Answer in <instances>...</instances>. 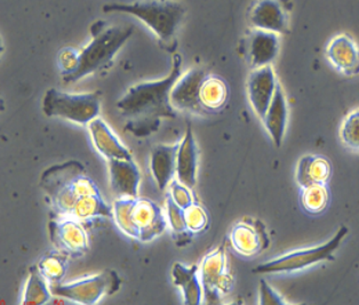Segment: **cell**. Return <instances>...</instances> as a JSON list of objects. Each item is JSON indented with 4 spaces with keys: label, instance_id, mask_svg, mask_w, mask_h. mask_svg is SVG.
<instances>
[{
    "label": "cell",
    "instance_id": "cell-1",
    "mask_svg": "<svg viewBox=\"0 0 359 305\" xmlns=\"http://www.w3.org/2000/svg\"><path fill=\"white\" fill-rule=\"evenodd\" d=\"M181 56L174 55L168 77L137 83L118 101V110L128 119L125 126L127 132L144 137L158 130L161 118L177 117V110L170 103V90L181 77Z\"/></svg>",
    "mask_w": 359,
    "mask_h": 305
},
{
    "label": "cell",
    "instance_id": "cell-2",
    "mask_svg": "<svg viewBox=\"0 0 359 305\" xmlns=\"http://www.w3.org/2000/svg\"><path fill=\"white\" fill-rule=\"evenodd\" d=\"M112 210L118 228L143 243L154 240L168 226L161 207L148 198H118Z\"/></svg>",
    "mask_w": 359,
    "mask_h": 305
},
{
    "label": "cell",
    "instance_id": "cell-3",
    "mask_svg": "<svg viewBox=\"0 0 359 305\" xmlns=\"http://www.w3.org/2000/svg\"><path fill=\"white\" fill-rule=\"evenodd\" d=\"M104 13H123L135 16L143 22L161 41L170 43L180 25L186 8L175 0H143L135 3H111L102 7Z\"/></svg>",
    "mask_w": 359,
    "mask_h": 305
},
{
    "label": "cell",
    "instance_id": "cell-4",
    "mask_svg": "<svg viewBox=\"0 0 359 305\" xmlns=\"http://www.w3.org/2000/svg\"><path fill=\"white\" fill-rule=\"evenodd\" d=\"M132 34L133 28L128 25L110 27L94 34L92 41L78 52L77 67L74 72L63 77V81L69 83H76L102 70L106 65H110Z\"/></svg>",
    "mask_w": 359,
    "mask_h": 305
},
{
    "label": "cell",
    "instance_id": "cell-5",
    "mask_svg": "<svg viewBox=\"0 0 359 305\" xmlns=\"http://www.w3.org/2000/svg\"><path fill=\"white\" fill-rule=\"evenodd\" d=\"M43 111L47 117L61 118L78 125H88L101 111L99 92L65 93L50 88L43 99Z\"/></svg>",
    "mask_w": 359,
    "mask_h": 305
},
{
    "label": "cell",
    "instance_id": "cell-6",
    "mask_svg": "<svg viewBox=\"0 0 359 305\" xmlns=\"http://www.w3.org/2000/svg\"><path fill=\"white\" fill-rule=\"evenodd\" d=\"M347 226L342 225L334 237L330 239L325 244L310 247L306 250H294L286 255L279 256L278 259H271L268 262L257 265L254 269L255 273H279V272L300 271L309 268L317 263L333 261L334 252L338 250L341 243L347 236Z\"/></svg>",
    "mask_w": 359,
    "mask_h": 305
},
{
    "label": "cell",
    "instance_id": "cell-7",
    "mask_svg": "<svg viewBox=\"0 0 359 305\" xmlns=\"http://www.w3.org/2000/svg\"><path fill=\"white\" fill-rule=\"evenodd\" d=\"M121 279L114 270H104L97 275L81 278L69 284L50 286L52 293L79 304L93 305L103 296L115 294L121 288Z\"/></svg>",
    "mask_w": 359,
    "mask_h": 305
},
{
    "label": "cell",
    "instance_id": "cell-8",
    "mask_svg": "<svg viewBox=\"0 0 359 305\" xmlns=\"http://www.w3.org/2000/svg\"><path fill=\"white\" fill-rule=\"evenodd\" d=\"M205 301L208 304L217 303L221 296L228 292L230 278L226 269V255L224 246H220L205 256L199 268Z\"/></svg>",
    "mask_w": 359,
    "mask_h": 305
},
{
    "label": "cell",
    "instance_id": "cell-9",
    "mask_svg": "<svg viewBox=\"0 0 359 305\" xmlns=\"http://www.w3.org/2000/svg\"><path fill=\"white\" fill-rule=\"evenodd\" d=\"M208 74L203 69H190L189 72L181 74L173 88L170 90V103L179 111H188L195 114H205L201 103L199 92L201 83Z\"/></svg>",
    "mask_w": 359,
    "mask_h": 305
},
{
    "label": "cell",
    "instance_id": "cell-10",
    "mask_svg": "<svg viewBox=\"0 0 359 305\" xmlns=\"http://www.w3.org/2000/svg\"><path fill=\"white\" fill-rule=\"evenodd\" d=\"M278 81L273 65L253 69L248 81V96L250 104L261 121L266 116L273 101Z\"/></svg>",
    "mask_w": 359,
    "mask_h": 305
},
{
    "label": "cell",
    "instance_id": "cell-11",
    "mask_svg": "<svg viewBox=\"0 0 359 305\" xmlns=\"http://www.w3.org/2000/svg\"><path fill=\"white\" fill-rule=\"evenodd\" d=\"M230 241L233 250L244 256L260 254L270 243L264 223L253 219H245L233 225Z\"/></svg>",
    "mask_w": 359,
    "mask_h": 305
},
{
    "label": "cell",
    "instance_id": "cell-12",
    "mask_svg": "<svg viewBox=\"0 0 359 305\" xmlns=\"http://www.w3.org/2000/svg\"><path fill=\"white\" fill-rule=\"evenodd\" d=\"M50 236L52 243L67 254L81 255L88 248L86 231L72 216L61 221H52Z\"/></svg>",
    "mask_w": 359,
    "mask_h": 305
},
{
    "label": "cell",
    "instance_id": "cell-13",
    "mask_svg": "<svg viewBox=\"0 0 359 305\" xmlns=\"http://www.w3.org/2000/svg\"><path fill=\"white\" fill-rule=\"evenodd\" d=\"M326 57L339 72L353 77L359 74V46L348 34L332 38L326 46Z\"/></svg>",
    "mask_w": 359,
    "mask_h": 305
},
{
    "label": "cell",
    "instance_id": "cell-14",
    "mask_svg": "<svg viewBox=\"0 0 359 305\" xmlns=\"http://www.w3.org/2000/svg\"><path fill=\"white\" fill-rule=\"evenodd\" d=\"M248 22L254 29L285 34L288 28L287 14L279 0H257L248 14Z\"/></svg>",
    "mask_w": 359,
    "mask_h": 305
},
{
    "label": "cell",
    "instance_id": "cell-15",
    "mask_svg": "<svg viewBox=\"0 0 359 305\" xmlns=\"http://www.w3.org/2000/svg\"><path fill=\"white\" fill-rule=\"evenodd\" d=\"M108 165L110 185L116 197H139L141 174L133 159H111L108 161Z\"/></svg>",
    "mask_w": 359,
    "mask_h": 305
},
{
    "label": "cell",
    "instance_id": "cell-16",
    "mask_svg": "<svg viewBox=\"0 0 359 305\" xmlns=\"http://www.w3.org/2000/svg\"><path fill=\"white\" fill-rule=\"evenodd\" d=\"M90 137L93 141L94 147L96 150L106 158L107 161L111 159H125L130 161L132 154L130 150L121 142L115 133L112 132L111 128L108 126L106 121H102L101 118H96L93 121H90L88 125Z\"/></svg>",
    "mask_w": 359,
    "mask_h": 305
},
{
    "label": "cell",
    "instance_id": "cell-17",
    "mask_svg": "<svg viewBox=\"0 0 359 305\" xmlns=\"http://www.w3.org/2000/svg\"><path fill=\"white\" fill-rule=\"evenodd\" d=\"M198 170V149L196 144L195 136L191 126H187L186 134L181 143L177 159V177L180 183L189 189L194 188L197 182Z\"/></svg>",
    "mask_w": 359,
    "mask_h": 305
},
{
    "label": "cell",
    "instance_id": "cell-18",
    "mask_svg": "<svg viewBox=\"0 0 359 305\" xmlns=\"http://www.w3.org/2000/svg\"><path fill=\"white\" fill-rule=\"evenodd\" d=\"M279 52L278 34L254 29L248 38V53L253 69L271 65Z\"/></svg>",
    "mask_w": 359,
    "mask_h": 305
},
{
    "label": "cell",
    "instance_id": "cell-19",
    "mask_svg": "<svg viewBox=\"0 0 359 305\" xmlns=\"http://www.w3.org/2000/svg\"><path fill=\"white\" fill-rule=\"evenodd\" d=\"M179 144L156 145L150 154V170L159 190L164 191L177 175V159Z\"/></svg>",
    "mask_w": 359,
    "mask_h": 305
},
{
    "label": "cell",
    "instance_id": "cell-20",
    "mask_svg": "<svg viewBox=\"0 0 359 305\" xmlns=\"http://www.w3.org/2000/svg\"><path fill=\"white\" fill-rule=\"evenodd\" d=\"M287 119V102H286L284 90L278 83L273 101L270 103L268 111L262 119L266 132L277 148H279L284 141Z\"/></svg>",
    "mask_w": 359,
    "mask_h": 305
},
{
    "label": "cell",
    "instance_id": "cell-21",
    "mask_svg": "<svg viewBox=\"0 0 359 305\" xmlns=\"http://www.w3.org/2000/svg\"><path fill=\"white\" fill-rule=\"evenodd\" d=\"M83 173H85V167L78 161L54 165L43 172L41 177V187L47 196L52 198L72 184Z\"/></svg>",
    "mask_w": 359,
    "mask_h": 305
},
{
    "label": "cell",
    "instance_id": "cell-22",
    "mask_svg": "<svg viewBox=\"0 0 359 305\" xmlns=\"http://www.w3.org/2000/svg\"><path fill=\"white\" fill-rule=\"evenodd\" d=\"M172 278L174 285L182 292L184 304H201L204 290L197 265L186 266L181 263H175L172 269Z\"/></svg>",
    "mask_w": 359,
    "mask_h": 305
},
{
    "label": "cell",
    "instance_id": "cell-23",
    "mask_svg": "<svg viewBox=\"0 0 359 305\" xmlns=\"http://www.w3.org/2000/svg\"><path fill=\"white\" fill-rule=\"evenodd\" d=\"M331 163L323 156H304L297 165V181L301 188L311 184H326L331 177Z\"/></svg>",
    "mask_w": 359,
    "mask_h": 305
},
{
    "label": "cell",
    "instance_id": "cell-24",
    "mask_svg": "<svg viewBox=\"0 0 359 305\" xmlns=\"http://www.w3.org/2000/svg\"><path fill=\"white\" fill-rule=\"evenodd\" d=\"M50 285L46 278L41 275L38 265L30 269L29 278L25 283L23 297L21 304L23 305H43L46 304L52 297Z\"/></svg>",
    "mask_w": 359,
    "mask_h": 305
},
{
    "label": "cell",
    "instance_id": "cell-25",
    "mask_svg": "<svg viewBox=\"0 0 359 305\" xmlns=\"http://www.w3.org/2000/svg\"><path fill=\"white\" fill-rule=\"evenodd\" d=\"M201 103L205 111H219L228 99V87L220 78L208 76L201 83L199 92Z\"/></svg>",
    "mask_w": 359,
    "mask_h": 305
},
{
    "label": "cell",
    "instance_id": "cell-26",
    "mask_svg": "<svg viewBox=\"0 0 359 305\" xmlns=\"http://www.w3.org/2000/svg\"><path fill=\"white\" fill-rule=\"evenodd\" d=\"M72 217L77 219H92L97 216H114L111 206L104 201L100 190L92 194L81 196L72 214Z\"/></svg>",
    "mask_w": 359,
    "mask_h": 305
},
{
    "label": "cell",
    "instance_id": "cell-27",
    "mask_svg": "<svg viewBox=\"0 0 359 305\" xmlns=\"http://www.w3.org/2000/svg\"><path fill=\"white\" fill-rule=\"evenodd\" d=\"M41 275L46 278L50 286L61 284L68 269V255L62 252H52L47 254L38 263Z\"/></svg>",
    "mask_w": 359,
    "mask_h": 305
},
{
    "label": "cell",
    "instance_id": "cell-28",
    "mask_svg": "<svg viewBox=\"0 0 359 305\" xmlns=\"http://www.w3.org/2000/svg\"><path fill=\"white\" fill-rule=\"evenodd\" d=\"M330 194H328L326 184H311L302 188L301 194V203L306 213L317 215L326 210Z\"/></svg>",
    "mask_w": 359,
    "mask_h": 305
},
{
    "label": "cell",
    "instance_id": "cell-29",
    "mask_svg": "<svg viewBox=\"0 0 359 305\" xmlns=\"http://www.w3.org/2000/svg\"><path fill=\"white\" fill-rule=\"evenodd\" d=\"M166 207H168V223H170L175 237L177 239H190L192 233L187 228L184 210L173 201L170 194H168V199H166Z\"/></svg>",
    "mask_w": 359,
    "mask_h": 305
},
{
    "label": "cell",
    "instance_id": "cell-30",
    "mask_svg": "<svg viewBox=\"0 0 359 305\" xmlns=\"http://www.w3.org/2000/svg\"><path fill=\"white\" fill-rule=\"evenodd\" d=\"M341 141L348 148L359 151V109L348 114L340 128Z\"/></svg>",
    "mask_w": 359,
    "mask_h": 305
},
{
    "label": "cell",
    "instance_id": "cell-31",
    "mask_svg": "<svg viewBox=\"0 0 359 305\" xmlns=\"http://www.w3.org/2000/svg\"><path fill=\"white\" fill-rule=\"evenodd\" d=\"M187 228L194 233H198L206 229L208 224V214L198 203H194L189 207L184 208Z\"/></svg>",
    "mask_w": 359,
    "mask_h": 305
},
{
    "label": "cell",
    "instance_id": "cell-32",
    "mask_svg": "<svg viewBox=\"0 0 359 305\" xmlns=\"http://www.w3.org/2000/svg\"><path fill=\"white\" fill-rule=\"evenodd\" d=\"M170 197L173 198V201L183 210L195 203L189 188L183 185L182 183H180L179 181H173L170 183Z\"/></svg>",
    "mask_w": 359,
    "mask_h": 305
},
{
    "label": "cell",
    "instance_id": "cell-33",
    "mask_svg": "<svg viewBox=\"0 0 359 305\" xmlns=\"http://www.w3.org/2000/svg\"><path fill=\"white\" fill-rule=\"evenodd\" d=\"M260 304L262 305H283L286 304L285 299L279 295L273 287L266 280L260 281Z\"/></svg>",
    "mask_w": 359,
    "mask_h": 305
}]
</instances>
